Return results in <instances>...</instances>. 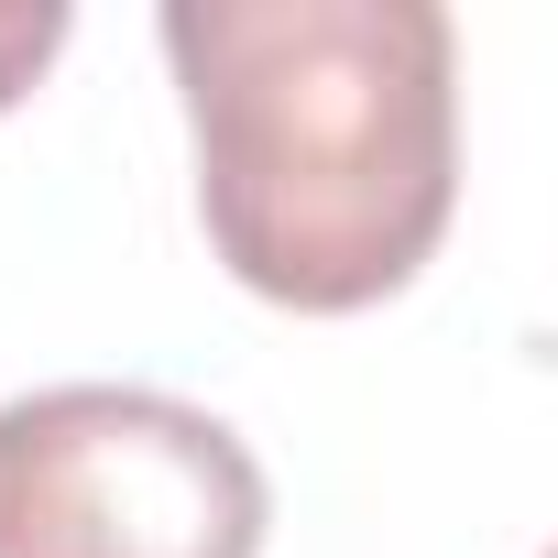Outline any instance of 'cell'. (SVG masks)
<instances>
[{"instance_id":"obj_1","label":"cell","mask_w":558,"mask_h":558,"mask_svg":"<svg viewBox=\"0 0 558 558\" xmlns=\"http://www.w3.org/2000/svg\"><path fill=\"white\" fill-rule=\"evenodd\" d=\"M197 219L296 318L384 307L460 197V34L438 0H165Z\"/></svg>"},{"instance_id":"obj_2","label":"cell","mask_w":558,"mask_h":558,"mask_svg":"<svg viewBox=\"0 0 558 558\" xmlns=\"http://www.w3.org/2000/svg\"><path fill=\"white\" fill-rule=\"evenodd\" d=\"M263 460L186 395L45 384L0 405V558H263Z\"/></svg>"},{"instance_id":"obj_3","label":"cell","mask_w":558,"mask_h":558,"mask_svg":"<svg viewBox=\"0 0 558 558\" xmlns=\"http://www.w3.org/2000/svg\"><path fill=\"white\" fill-rule=\"evenodd\" d=\"M66 45V0H0V110H12Z\"/></svg>"}]
</instances>
